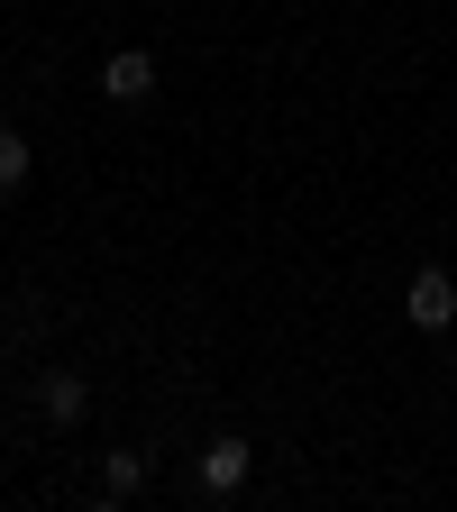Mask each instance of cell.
<instances>
[{"mask_svg":"<svg viewBox=\"0 0 457 512\" xmlns=\"http://www.w3.org/2000/svg\"><path fill=\"white\" fill-rule=\"evenodd\" d=\"M403 311H412V330L448 339V330H457V284H448V266H421L412 293H403Z\"/></svg>","mask_w":457,"mask_h":512,"instance_id":"cell-1","label":"cell"},{"mask_svg":"<svg viewBox=\"0 0 457 512\" xmlns=\"http://www.w3.org/2000/svg\"><path fill=\"white\" fill-rule=\"evenodd\" d=\"M37 412H46L55 430H74V421L92 412V384H83L74 366H46V375H37Z\"/></svg>","mask_w":457,"mask_h":512,"instance_id":"cell-2","label":"cell"},{"mask_svg":"<svg viewBox=\"0 0 457 512\" xmlns=\"http://www.w3.org/2000/svg\"><path fill=\"white\" fill-rule=\"evenodd\" d=\"M247 467H256V448H247V439H211L192 476H202V494H238V485H247Z\"/></svg>","mask_w":457,"mask_h":512,"instance_id":"cell-3","label":"cell"},{"mask_svg":"<svg viewBox=\"0 0 457 512\" xmlns=\"http://www.w3.org/2000/svg\"><path fill=\"white\" fill-rule=\"evenodd\" d=\"M101 92H110V101H147V92H156V55H147V46H119V55L101 64Z\"/></svg>","mask_w":457,"mask_h":512,"instance_id":"cell-4","label":"cell"},{"mask_svg":"<svg viewBox=\"0 0 457 512\" xmlns=\"http://www.w3.org/2000/svg\"><path fill=\"white\" fill-rule=\"evenodd\" d=\"M138 485H147V458H138V448H110V467H101V494H110V503H128Z\"/></svg>","mask_w":457,"mask_h":512,"instance_id":"cell-5","label":"cell"},{"mask_svg":"<svg viewBox=\"0 0 457 512\" xmlns=\"http://www.w3.org/2000/svg\"><path fill=\"white\" fill-rule=\"evenodd\" d=\"M28 174H37V156H28V138H19V128H10V119H0V192H19Z\"/></svg>","mask_w":457,"mask_h":512,"instance_id":"cell-6","label":"cell"},{"mask_svg":"<svg viewBox=\"0 0 457 512\" xmlns=\"http://www.w3.org/2000/svg\"><path fill=\"white\" fill-rule=\"evenodd\" d=\"M448 375H457V330H448Z\"/></svg>","mask_w":457,"mask_h":512,"instance_id":"cell-7","label":"cell"}]
</instances>
